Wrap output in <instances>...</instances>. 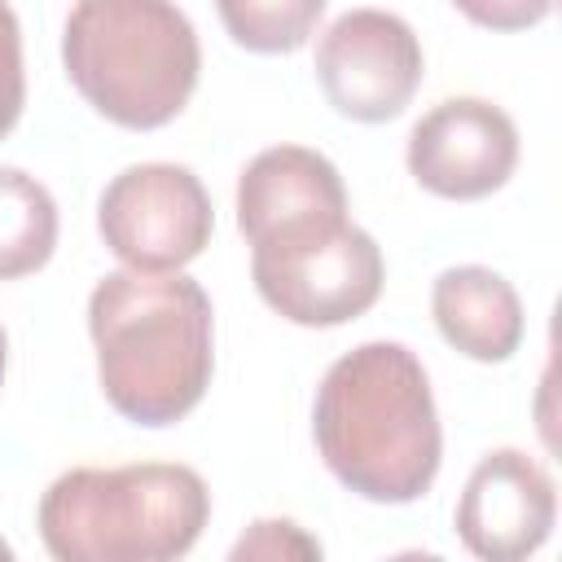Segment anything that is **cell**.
I'll return each instance as SVG.
<instances>
[{
  "mask_svg": "<svg viewBox=\"0 0 562 562\" xmlns=\"http://www.w3.org/2000/svg\"><path fill=\"white\" fill-rule=\"evenodd\" d=\"M325 470L373 505L422 501L443 461V430L426 364L404 342H360L338 356L312 404Z\"/></svg>",
  "mask_w": 562,
  "mask_h": 562,
  "instance_id": "6da1fadb",
  "label": "cell"
},
{
  "mask_svg": "<svg viewBox=\"0 0 562 562\" xmlns=\"http://www.w3.org/2000/svg\"><path fill=\"white\" fill-rule=\"evenodd\" d=\"M97 382L136 426H176L215 373V312L184 272H110L88 294Z\"/></svg>",
  "mask_w": 562,
  "mask_h": 562,
  "instance_id": "7a4b0ae2",
  "label": "cell"
},
{
  "mask_svg": "<svg viewBox=\"0 0 562 562\" xmlns=\"http://www.w3.org/2000/svg\"><path fill=\"white\" fill-rule=\"evenodd\" d=\"M211 518L206 479L180 461L75 465L48 483L35 509L57 562H171Z\"/></svg>",
  "mask_w": 562,
  "mask_h": 562,
  "instance_id": "3957f363",
  "label": "cell"
},
{
  "mask_svg": "<svg viewBox=\"0 0 562 562\" xmlns=\"http://www.w3.org/2000/svg\"><path fill=\"white\" fill-rule=\"evenodd\" d=\"M61 66L101 119L154 132L189 105L202 48L176 0H75L61 31Z\"/></svg>",
  "mask_w": 562,
  "mask_h": 562,
  "instance_id": "277c9868",
  "label": "cell"
},
{
  "mask_svg": "<svg viewBox=\"0 0 562 562\" xmlns=\"http://www.w3.org/2000/svg\"><path fill=\"white\" fill-rule=\"evenodd\" d=\"M246 246L259 299L290 325L334 329L364 316L382 294V250L347 220V206L290 215L246 237Z\"/></svg>",
  "mask_w": 562,
  "mask_h": 562,
  "instance_id": "5b68a950",
  "label": "cell"
},
{
  "mask_svg": "<svg viewBox=\"0 0 562 562\" xmlns=\"http://www.w3.org/2000/svg\"><path fill=\"white\" fill-rule=\"evenodd\" d=\"M97 228L110 255L132 272H180L206 250L215 211L189 167L136 162L105 184L97 202Z\"/></svg>",
  "mask_w": 562,
  "mask_h": 562,
  "instance_id": "8992f818",
  "label": "cell"
},
{
  "mask_svg": "<svg viewBox=\"0 0 562 562\" xmlns=\"http://www.w3.org/2000/svg\"><path fill=\"white\" fill-rule=\"evenodd\" d=\"M316 83L325 101L356 123H386L422 88V40L386 9H347L316 40Z\"/></svg>",
  "mask_w": 562,
  "mask_h": 562,
  "instance_id": "52a82bcc",
  "label": "cell"
},
{
  "mask_svg": "<svg viewBox=\"0 0 562 562\" xmlns=\"http://www.w3.org/2000/svg\"><path fill=\"white\" fill-rule=\"evenodd\" d=\"M408 176L448 202L496 193L518 167L514 119L483 97H448L408 132Z\"/></svg>",
  "mask_w": 562,
  "mask_h": 562,
  "instance_id": "ba28073f",
  "label": "cell"
},
{
  "mask_svg": "<svg viewBox=\"0 0 562 562\" xmlns=\"http://www.w3.org/2000/svg\"><path fill=\"white\" fill-rule=\"evenodd\" d=\"M558 518V492L549 470L522 448L487 452L457 501V536L483 562L531 558Z\"/></svg>",
  "mask_w": 562,
  "mask_h": 562,
  "instance_id": "9c48e42d",
  "label": "cell"
},
{
  "mask_svg": "<svg viewBox=\"0 0 562 562\" xmlns=\"http://www.w3.org/2000/svg\"><path fill=\"white\" fill-rule=\"evenodd\" d=\"M430 316L443 342L479 364L509 360L527 329L518 290L483 263L443 268L430 285Z\"/></svg>",
  "mask_w": 562,
  "mask_h": 562,
  "instance_id": "30bf717a",
  "label": "cell"
},
{
  "mask_svg": "<svg viewBox=\"0 0 562 562\" xmlns=\"http://www.w3.org/2000/svg\"><path fill=\"white\" fill-rule=\"evenodd\" d=\"M347 206V189L338 167L307 145H272L259 149L237 180V228L241 237L263 233L303 211Z\"/></svg>",
  "mask_w": 562,
  "mask_h": 562,
  "instance_id": "8fae6325",
  "label": "cell"
},
{
  "mask_svg": "<svg viewBox=\"0 0 562 562\" xmlns=\"http://www.w3.org/2000/svg\"><path fill=\"white\" fill-rule=\"evenodd\" d=\"M57 250V202L22 167H0V281L40 272Z\"/></svg>",
  "mask_w": 562,
  "mask_h": 562,
  "instance_id": "7c38bea8",
  "label": "cell"
},
{
  "mask_svg": "<svg viewBox=\"0 0 562 562\" xmlns=\"http://www.w3.org/2000/svg\"><path fill=\"white\" fill-rule=\"evenodd\" d=\"M215 9L246 53H294L312 40L325 0H215Z\"/></svg>",
  "mask_w": 562,
  "mask_h": 562,
  "instance_id": "4fadbf2b",
  "label": "cell"
},
{
  "mask_svg": "<svg viewBox=\"0 0 562 562\" xmlns=\"http://www.w3.org/2000/svg\"><path fill=\"white\" fill-rule=\"evenodd\" d=\"M26 105V70H22V26L9 0H0V140L18 127Z\"/></svg>",
  "mask_w": 562,
  "mask_h": 562,
  "instance_id": "5bb4252c",
  "label": "cell"
},
{
  "mask_svg": "<svg viewBox=\"0 0 562 562\" xmlns=\"http://www.w3.org/2000/svg\"><path fill=\"white\" fill-rule=\"evenodd\" d=\"M233 558H321V544L290 518H259L233 544Z\"/></svg>",
  "mask_w": 562,
  "mask_h": 562,
  "instance_id": "9a60e30c",
  "label": "cell"
},
{
  "mask_svg": "<svg viewBox=\"0 0 562 562\" xmlns=\"http://www.w3.org/2000/svg\"><path fill=\"white\" fill-rule=\"evenodd\" d=\"M553 4L558 0H452V9L483 31H527L544 22Z\"/></svg>",
  "mask_w": 562,
  "mask_h": 562,
  "instance_id": "2e32d148",
  "label": "cell"
},
{
  "mask_svg": "<svg viewBox=\"0 0 562 562\" xmlns=\"http://www.w3.org/2000/svg\"><path fill=\"white\" fill-rule=\"evenodd\" d=\"M4 364H9V338H4V329H0V382H4Z\"/></svg>",
  "mask_w": 562,
  "mask_h": 562,
  "instance_id": "e0dca14e",
  "label": "cell"
},
{
  "mask_svg": "<svg viewBox=\"0 0 562 562\" xmlns=\"http://www.w3.org/2000/svg\"><path fill=\"white\" fill-rule=\"evenodd\" d=\"M0 558H9V544H4V540H0Z\"/></svg>",
  "mask_w": 562,
  "mask_h": 562,
  "instance_id": "ac0fdd59",
  "label": "cell"
}]
</instances>
